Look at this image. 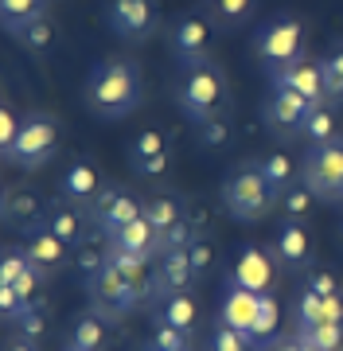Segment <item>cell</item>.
Returning a JSON list of instances; mask_svg holds the SVG:
<instances>
[{"label": "cell", "instance_id": "obj_1", "mask_svg": "<svg viewBox=\"0 0 343 351\" xmlns=\"http://www.w3.org/2000/svg\"><path fill=\"white\" fill-rule=\"evenodd\" d=\"M144 98V82H140V66L133 59H102L90 71L82 101L94 117L102 121H121L140 106Z\"/></svg>", "mask_w": 343, "mask_h": 351}, {"label": "cell", "instance_id": "obj_2", "mask_svg": "<svg viewBox=\"0 0 343 351\" xmlns=\"http://www.w3.org/2000/svg\"><path fill=\"white\" fill-rule=\"evenodd\" d=\"M176 101H179V113H183L188 121H195V125L230 113V78H227V71H223L215 59L183 66V71H179V82H176Z\"/></svg>", "mask_w": 343, "mask_h": 351}, {"label": "cell", "instance_id": "obj_3", "mask_svg": "<svg viewBox=\"0 0 343 351\" xmlns=\"http://www.w3.org/2000/svg\"><path fill=\"white\" fill-rule=\"evenodd\" d=\"M218 199H223V207H227V215L234 223H257V219H266V215L277 207V195H273V188L266 184L262 160L234 164V168L223 176Z\"/></svg>", "mask_w": 343, "mask_h": 351}, {"label": "cell", "instance_id": "obj_4", "mask_svg": "<svg viewBox=\"0 0 343 351\" xmlns=\"http://www.w3.org/2000/svg\"><path fill=\"white\" fill-rule=\"evenodd\" d=\"M254 55L269 75H281L292 63L308 59L305 55V20L292 12H281L273 20H266L254 36Z\"/></svg>", "mask_w": 343, "mask_h": 351}, {"label": "cell", "instance_id": "obj_5", "mask_svg": "<svg viewBox=\"0 0 343 351\" xmlns=\"http://www.w3.org/2000/svg\"><path fill=\"white\" fill-rule=\"evenodd\" d=\"M59 152V117L51 113H27L20 117V133H16L12 149L4 152V160L12 168L36 172Z\"/></svg>", "mask_w": 343, "mask_h": 351}, {"label": "cell", "instance_id": "obj_6", "mask_svg": "<svg viewBox=\"0 0 343 351\" xmlns=\"http://www.w3.org/2000/svg\"><path fill=\"white\" fill-rule=\"evenodd\" d=\"M301 184H305L316 203H335L343 207V133L328 145L305 152L301 160Z\"/></svg>", "mask_w": 343, "mask_h": 351}, {"label": "cell", "instance_id": "obj_7", "mask_svg": "<svg viewBox=\"0 0 343 351\" xmlns=\"http://www.w3.org/2000/svg\"><path fill=\"white\" fill-rule=\"evenodd\" d=\"M105 24L125 43H144L160 27V0H110L105 4Z\"/></svg>", "mask_w": 343, "mask_h": 351}, {"label": "cell", "instance_id": "obj_8", "mask_svg": "<svg viewBox=\"0 0 343 351\" xmlns=\"http://www.w3.org/2000/svg\"><path fill=\"white\" fill-rule=\"evenodd\" d=\"M137 301H140V289L133 285V277H129L114 258L105 262L102 274L90 277V304L102 316H125Z\"/></svg>", "mask_w": 343, "mask_h": 351}, {"label": "cell", "instance_id": "obj_9", "mask_svg": "<svg viewBox=\"0 0 343 351\" xmlns=\"http://www.w3.org/2000/svg\"><path fill=\"white\" fill-rule=\"evenodd\" d=\"M308 110H312V106H308L301 94H292V90H285L281 82H273L266 101H262V121H266V129L277 141H296L301 129H305Z\"/></svg>", "mask_w": 343, "mask_h": 351}, {"label": "cell", "instance_id": "obj_10", "mask_svg": "<svg viewBox=\"0 0 343 351\" xmlns=\"http://www.w3.org/2000/svg\"><path fill=\"white\" fill-rule=\"evenodd\" d=\"M211 36L215 27L211 20L199 12H183L176 24L168 27V51L179 66H195V63H207L211 59Z\"/></svg>", "mask_w": 343, "mask_h": 351}, {"label": "cell", "instance_id": "obj_11", "mask_svg": "<svg viewBox=\"0 0 343 351\" xmlns=\"http://www.w3.org/2000/svg\"><path fill=\"white\" fill-rule=\"evenodd\" d=\"M273 258L285 274H308L312 269V254H316V242H312V230L308 223H296V219H281V226L273 230Z\"/></svg>", "mask_w": 343, "mask_h": 351}, {"label": "cell", "instance_id": "obj_12", "mask_svg": "<svg viewBox=\"0 0 343 351\" xmlns=\"http://www.w3.org/2000/svg\"><path fill=\"white\" fill-rule=\"evenodd\" d=\"M105 254L110 258H133V262H160L164 254V234L156 230L149 219L129 223L125 230H117L105 239Z\"/></svg>", "mask_w": 343, "mask_h": 351}, {"label": "cell", "instance_id": "obj_13", "mask_svg": "<svg viewBox=\"0 0 343 351\" xmlns=\"http://www.w3.org/2000/svg\"><path fill=\"white\" fill-rule=\"evenodd\" d=\"M90 215H94L98 234H102V239H110V234H117V230H125L129 223L144 219V203H140L133 191L114 188V184H110V188L98 195V203L90 207Z\"/></svg>", "mask_w": 343, "mask_h": 351}, {"label": "cell", "instance_id": "obj_14", "mask_svg": "<svg viewBox=\"0 0 343 351\" xmlns=\"http://www.w3.org/2000/svg\"><path fill=\"white\" fill-rule=\"evenodd\" d=\"M43 226L51 230L55 239H63L71 250H82V246H90V239L98 234L94 215H90L86 207L71 203V199H55L51 207H47V219H43Z\"/></svg>", "mask_w": 343, "mask_h": 351}, {"label": "cell", "instance_id": "obj_15", "mask_svg": "<svg viewBox=\"0 0 343 351\" xmlns=\"http://www.w3.org/2000/svg\"><path fill=\"white\" fill-rule=\"evenodd\" d=\"M277 258L266 246H242L234 265H230V285L250 289V293H273V281H277Z\"/></svg>", "mask_w": 343, "mask_h": 351}, {"label": "cell", "instance_id": "obj_16", "mask_svg": "<svg viewBox=\"0 0 343 351\" xmlns=\"http://www.w3.org/2000/svg\"><path fill=\"white\" fill-rule=\"evenodd\" d=\"M24 254H27V265L31 269H39L43 277H55L66 269V262H71L75 250L63 239H55L47 226H39V230H27L24 234Z\"/></svg>", "mask_w": 343, "mask_h": 351}, {"label": "cell", "instance_id": "obj_17", "mask_svg": "<svg viewBox=\"0 0 343 351\" xmlns=\"http://www.w3.org/2000/svg\"><path fill=\"white\" fill-rule=\"evenodd\" d=\"M102 191H105V184H102V172H98L94 160H75L63 172V180H59V199H71L78 207H86V211L98 203Z\"/></svg>", "mask_w": 343, "mask_h": 351}, {"label": "cell", "instance_id": "obj_18", "mask_svg": "<svg viewBox=\"0 0 343 351\" xmlns=\"http://www.w3.org/2000/svg\"><path fill=\"white\" fill-rule=\"evenodd\" d=\"M273 82H281V86L292 90V94H301L308 106H324V101H328V82H324L320 59H301V63H292L289 71L273 75Z\"/></svg>", "mask_w": 343, "mask_h": 351}, {"label": "cell", "instance_id": "obj_19", "mask_svg": "<svg viewBox=\"0 0 343 351\" xmlns=\"http://www.w3.org/2000/svg\"><path fill=\"white\" fill-rule=\"evenodd\" d=\"M47 207L51 203H43L31 188H8L4 191V223L8 226H20V230H39L43 219H47Z\"/></svg>", "mask_w": 343, "mask_h": 351}, {"label": "cell", "instance_id": "obj_20", "mask_svg": "<svg viewBox=\"0 0 343 351\" xmlns=\"http://www.w3.org/2000/svg\"><path fill=\"white\" fill-rule=\"evenodd\" d=\"M129 160L137 176H164L168 172V137L160 129H144L129 145Z\"/></svg>", "mask_w": 343, "mask_h": 351}, {"label": "cell", "instance_id": "obj_21", "mask_svg": "<svg viewBox=\"0 0 343 351\" xmlns=\"http://www.w3.org/2000/svg\"><path fill=\"white\" fill-rule=\"evenodd\" d=\"M195 262H191V254L188 246L183 250H164L160 254V262H156V285L164 289V297L168 293H188L191 285H195Z\"/></svg>", "mask_w": 343, "mask_h": 351}, {"label": "cell", "instance_id": "obj_22", "mask_svg": "<svg viewBox=\"0 0 343 351\" xmlns=\"http://www.w3.org/2000/svg\"><path fill=\"white\" fill-rule=\"evenodd\" d=\"M292 320H296V328L320 324V320H343V297H320L308 285H301L296 301H292Z\"/></svg>", "mask_w": 343, "mask_h": 351}, {"label": "cell", "instance_id": "obj_23", "mask_svg": "<svg viewBox=\"0 0 343 351\" xmlns=\"http://www.w3.org/2000/svg\"><path fill=\"white\" fill-rule=\"evenodd\" d=\"M257 308H262V293H250V289H238L230 285L227 297H223V320L218 324L227 328H238V332H254V320H257Z\"/></svg>", "mask_w": 343, "mask_h": 351}, {"label": "cell", "instance_id": "obj_24", "mask_svg": "<svg viewBox=\"0 0 343 351\" xmlns=\"http://www.w3.org/2000/svg\"><path fill=\"white\" fill-rule=\"evenodd\" d=\"M144 219L160 230V234H172L176 226H183L188 219H183V203H179V195H172V191H160V195H149L144 199Z\"/></svg>", "mask_w": 343, "mask_h": 351}, {"label": "cell", "instance_id": "obj_25", "mask_svg": "<svg viewBox=\"0 0 343 351\" xmlns=\"http://www.w3.org/2000/svg\"><path fill=\"white\" fill-rule=\"evenodd\" d=\"M301 137L308 141V149H316V145H328V141L340 137V121H335V106H331V101H324V106H312V110H308Z\"/></svg>", "mask_w": 343, "mask_h": 351}, {"label": "cell", "instance_id": "obj_26", "mask_svg": "<svg viewBox=\"0 0 343 351\" xmlns=\"http://www.w3.org/2000/svg\"><path fill=\"white\" fill-rule=\"evenodd\" d=\"M195 320H199V304H195V297H191V293H168L164 304H160V324H172V328H179V332H188L191 336Z\"/></svg>", "mask_w": 343, "mask_h": 351}, {"label": "cell", "instance_id": "obj_27", "mask_svg": "<svg viewBox=\"0 0 343 351\" xmlns=\"http://www.w3.org/2000/svg\"><path fill=\"white\" fill-rule=\"evenodd\" d=\"M55 39H59V24H55L51 16H39V20H31L27 27L16 32V43H20L27 55H47V51L55 47Z\"/></svg>", "mask_w": 343, "mask_h": 351}, {"label": "cell", "instance_id": "obj_28", "mask_svg": "<svg viewBox=\"0 0 343 351\" xmlns=\"http://www.w3.org/2000/svg\"><path fill=\"white\" fill-rule=\"evenodd\" d=\"M39 16H47V0H0V24L8 36H16Z\"/></svg>", "mask_w": 343, "mask_h": 351}, {"label": "cell", "instance_id": "obj_29", "mask_svg": "<svg viewBox=\"0 0 343 351\" xmlns=\"http://www.w3.org/2000/svg\"><path fill=\"white\" fill-rule=\"evenodd\" d=\"M110 332H105L102 313H86L75 320V332H71V351H102Z\"/></svg>", "mask_w": 343, "mask_h": 351}, {"label": "cell", "instance_id": "obj_30", "mask_svg": "<svg viewBox=\"0 0 343 351\" xmlns=\"http://www.w3.org/2000/svg\"><path fill=\"white\" fill-rule=\"evenodd\" d=\"M320 71H324V82H328V101L340 110L343 106V39L328 43V51L320 55Z\"/></svg>", "mask_w": 343, "mask_h": 351}, {"label": "cell", "instance_id": "obj_31", "mask_svg": "<svg viewBox=\"0 0 343 351\" xmlns=\"http://www.w3.org/2000/svg\"><path fill=\"white\" fill-rule=\"evenodd\" d=\"M262 172H266V184L273 188V195H285L289 188H296V160L289 152H269L262 160Z\"/></svg>", "mask_w": 343, "mask_h": 351}, {"label": "cell", "instance_id": "obj_32", "mask_svg": "<svg viewBox=\"0 0 343 351\" xmlns=\"http://www.w3.org/2000/svg\"><path fill=\"white\" fill-rule=\"evenodd\" d=\"M296 336L316 351H343V320H320V324L296 328Z\"/></svg>", "mask_w": 343, "mask_h": 351}, {"label": "cell", "instance_id": "obj_33", "mask_svg": "<svg viewBox=\"0 0 343 351\" xmlns=\"http://www.w3.org/2000/svg\"><path fill=\"white\" fill-rule=\"evenodd\" d=\"M207 8H211V20L223 27H238L246 24L250 16H254L257 0H207Z\"/></svg>", "mask_w": 343, "mask_h": 351}, {"label": "cell", "instance_id": "obj_34", "mask_svg": "<svg viewBox=\"0 0 343 351\" xmlns=\"http://www.w3.org/2000/svg\"><path fill=\"white\" fill-rule=\"evenodd\" d=\"M312 207H316V195H312V191H308L305 184H296V188H289L285 195H277V211H281V219H296V223H308Z\"/></svg>", "mask_w": 343, "mask_h": 351}, {"label": "cell", "instance_id": "obj_35", "mask_svg": "<svg viewBox=\"0 0 343 351\" xmlns=\"http://www.w3.org/2000/svg\"><path fill=\"white\" fill-rule=\"evenodd\" d=\"M277 328H281V304L273 301V293H262V308H257L250 339H254V343H266V339L277 336Z\"/></svg>", "mask_w": 343, "mask_h": 351}, {"label": "cell", "instance_id": "obj_36", "mask_svg": "<svg viewBox=\"0 0 343 351\" xmlns=\"http://www.w3.org/2000/svg\"><path fill=\"white\" fill-rule=\"evenodd\" d=\"M230 117L223 113V117H211V121H203L199 125V149H207V152H215V149H223V145H230Z\"/></svg>", "mask_w": 343, "mask_h": 351}, {"label": "cell", "instance_id": "obj_37", "mask_svg": "<svg viewBox=\"0 0 343 351\" xmlns=\"http://www.w3.org/2000/svg\"><path fill=\"white\" fill-rule=\"evenodd\" d=\"M207 351H254V339L246 336V332H238V328L218 324L215 332H211V343H207Z\"/></svg>", "mask_w": 343, "mask_h": 351}, {"label": "cell", "instance_id": "obj_38", "mask_svg": "<svg viewBox=\"0 0 343 351\" xmlns=\"http://www.w3.org/2000/svg\"><path fill=\"white\" fill-rule=\"evenodd\" d=\"M27 269V254L24 246L20 250H4V258H0V289H12L20 277H24Z\"/></svg>", "mask_w": 343, "mask_h": 351}, {"label": "cell", "instance_id": "obj_39", "mask_svg": "<svg viewBox=\"0 0 343 351\" xmlns=\"http://www.w3.org/2000/svg\"><path fill=\"white\" fill-rule=\"evenodd\" d=\"M188 348V332H179L172 324H156L153 332V351H183Z\"/></svg>", "mask_w": 343, "mask_h": 351}, {"label": "cell", "instance_id": "obj_40", "mask_svg": "<svg viewBox=\"0 0 343 351\" xmlns=\"http://www.w3.org/2000/svg\"><path fill=\"white\" fill-rule=\"evenodd\" d=\"M16 332H20V339H27V343H36L39 336H43V313H39V304L36 308H24V313L12 320Z\"/></svg>", "mask_w": 343, "mask_h": 351}, {"label": "cell", "instance_id": "obj_41", "mask_svg": "<svg viewBox=\"0 0 343 351\" xmlns=\"http://www.w3.org/2000/svg\"><path fill=\"white\" fill-rule=\"evenodd\" d=\"M105 262H110V254L94 250V246H82V250H75V265L82 269V274H86V281H90L94 274H102Z\"/></svg>", "mask_w": 343, "mask_h": 351}, {"label": "cell", "instance_id": "obj_42", "mask_svg": "<svg viewBox=\"0 0 343 351\" xmlns=\"http://www.w3.org/2000/svg\"><path fill=\"white\" fill-rule=\"evenodd\" d=\"M305 285L312 289V293H320V297H340V281H335L328 269H308Z\"/></svg>", "mask_w": 343, "mask_h": 351}, {"label": "cell", "instance_id": "obj_43", "mask_svg": "<svg viewBox=\"0 0 343 351\" xmlns=\"http://www.w3.org/2000/svg\"><path fill=\"white\" fill-rule=\"evenodd\" d=\"M188 254H191V262H195V274H207V265H211V258H215V250H211L207 239H191Z\"/></svg>", "mask_w": 343, "mask_h": 351}, {"label": "cell", "instance_id": "obj_44", "mask_svg": "<svg viewBox=\"0 0 343 351\" xmlns=\"http://www.w3.org/2000/svg\"><path fill=\"white\" fill-rule=\"evenodd\" d=\"M16 133H20V121H16V113L4 106V110H0V149H4V152L12 149Z\"/></svg>", "mask_w": 343, "mask_h": 351}, {"label": "cell", "instance_id": "obj_45", "mask_svg": "<svg viewBox=\"0 0 343 351\" xmlns=\"http://www.w3.org/2000/svg\"><path fill=\"white\" fill-rule=\"evenodd\" d=\"M254 351H292V339H285V336H273V339H266V343H257Z\"/></svg>", "mask_w": 343, "mask_h": 351}, {"label": "cell", "instance_id": "obj_46", "mask_svg": "<svg viewBox=\"0 0 343 351\" xmlns=\"http://www.w3.org/2000/svg\"><path fill=\"white\" fill-rule=\"evenodd\" d=\"M292 351H316V348H312V343H305L301 336H292Z\"/></svg>", "mask_w": 343, "mask_h": 351}, {"label": "cell", "instance_id": "obj_47", "mask_svg": "<svg viewBox=\"0 0 343 351\" xmlns=\"http://www.w3.org/2000/svg\"><path fill=\"white\" fill-rule=\"evenodd\" d=\"M8 351H36V343H27V339H20V343H12Z\"/></svg>", "mask_w": 343, "mask_h": 351}, {"label": "cell", "instance_id": "obj_48", "mask_svg": "<svg viewBox=\"0 0 343 351\" xmlns=\"http://www.w3.org/2000/svg\"><path fill=\"white\" fill-rule=\"evenodd\" d=\"M335 239H340V246H343V207H340V219H335Z\"/></svg>", "mask_w": 343, "mask_h": 351}]
</instances>
